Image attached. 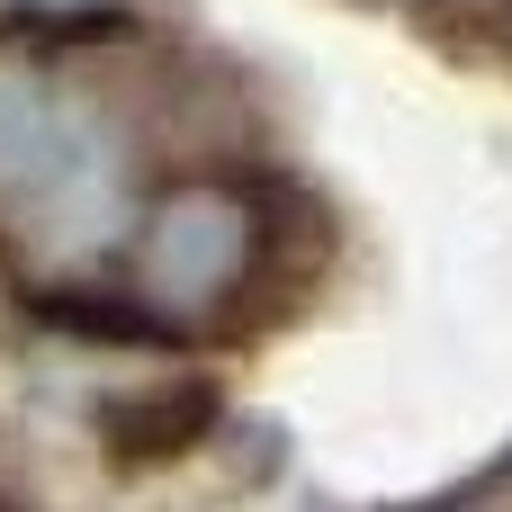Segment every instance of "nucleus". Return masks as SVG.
<instances>
[{
	"label": "nucleus",
	"mask_w": 512,
	"mask_h": 512,
	"mask_svg": "<svg viewBox=\"0 0 512 512\" xmlns=\"http://www.w3.org/2000/svg\"><path fill=\"white\" fill-rule=\"evenodd\" d=\"M9 9H72V0H9Z\"/></svg>",
	"instance_id": "7ed1b4c3"
},
{
	"label": "nucleus",
	"mask_w": 512,
	"mask_h": 512,
	"mask_svg": "<svg viewBox=\"0 0 512 512\" xmlns=\"http://www.w3.org/2000/svg\"><path fill=\"white\" fill-rule=\"evenodd\" d=\"M243 252H252V216L243 198L225 189H180L153 207L144 225V297L162 306H207L243 279Z\"/></svg>",
	"instance_id": "f03ea898"
},
{
	"label": "nucleus",
	"mask_w": 512,
	"mask_h": 512,
	"mask_svg": "<svg viewBox=\"0 0 512 512\" xmlns=\"http://www.w3.org/2000/svg\"><path fill=\"white\" fill-rule=\"evenodd\" d=\"M0 207L54 252H90L117 216V171L90 117L18 72H0Z\"/></svg>",
	"instance_id": "f257e3e1"
}]
</instances>
